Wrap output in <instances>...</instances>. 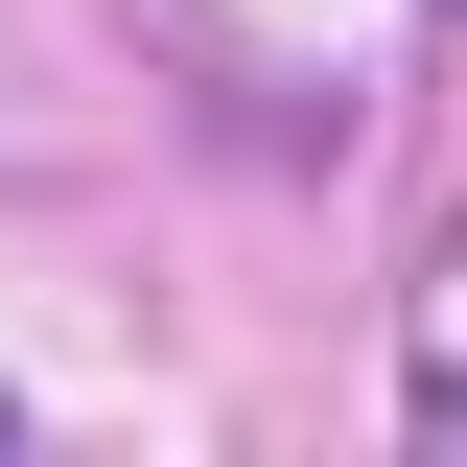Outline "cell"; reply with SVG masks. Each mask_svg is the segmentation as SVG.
Returning a JSON list of instances; mask_svg holds the SVG:
<instances>
[{
    "instance_id": "1",
    "label": "cell",
    "mask_w": 467,
    "mask_h": 467,
    "mask_svg": "<svg viewBox=\"0 0 467 467\" xmlns=\"http://www.w3.org/2000/svg\"><path fill=\"white\" fill-rule=\"evenodd\" d=\"M0 420H24V398H0Z\"/></svg>"
}]
</instances>
